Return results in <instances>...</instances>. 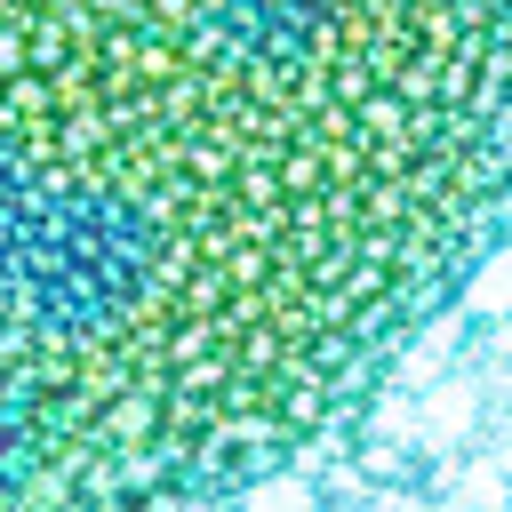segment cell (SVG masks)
<instances>
[{"label": "cell", "mask_w": 512, "mask_h": 512, "mask_svg": "<svg viewBox=\"0 0 512 512\" xmlns=\"http://www.w3.org/2000/svg\"><path fill=\"white\" fill-rule=\"evenodd\" d=\"M456 320H480V328L512 320V240H488V248L464 264V280H456Z\"/></svg>", "instance_id": "7a4b0ae2"}, {"label": "cell", "mask_w": 512, "mask_h": 512, "mask_svg": "<svg viewBox=\"0 0 512 512\" xmlns=\"http://www.w3.org/2000/svg\"><path fill=\"white\" fill-rule=\"evenodd\" d=\"M240 512H328V496H320V480H312L304 456H296V464L256 472V488L240 496Z\"/></svg>", "instance_id": "3957f363"}, {"label": "cell", "mask_w": 512, "mask_h": 512, "mask_svg": "<svg viewBox=\"0 0 512 512\" xmlns=\"http://www.w3.org/2000/svg\"><path fill=\"white\" fill-rule=\"evenodd\" d=\"M504 192L512 0H0V512H240Z\"/></svg>", "instance_id": "6da1fadb"}, {"label": "cell", "mask_w": 512, "mask_h": 512, "mask_svg": "<svg viewBox=\"0 0 512 512\" xmlns=\"http://www.w3.org/2000/svg\"><path fill=\"white\" fill-rule=\"evenodd\" d=\"M480 424V384H432L424 392V440L432 448H464Z\"/></svg>", "instance_id": "277c9868"}]
</instances>
